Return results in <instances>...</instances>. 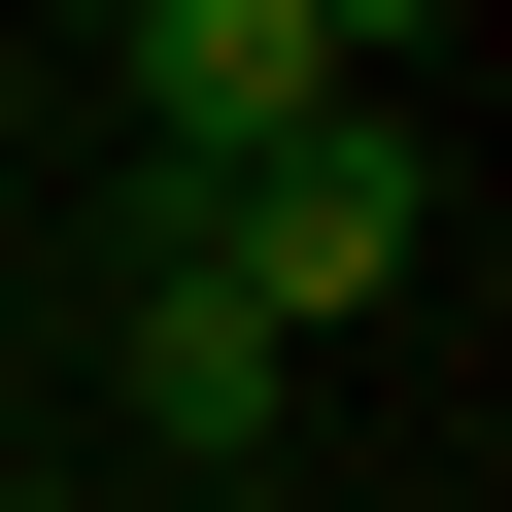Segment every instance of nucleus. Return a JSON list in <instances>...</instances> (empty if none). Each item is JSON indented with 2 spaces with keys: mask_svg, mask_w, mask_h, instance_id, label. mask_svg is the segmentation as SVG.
<instances>
[{
  "mask_svg": "<svg viewBox=\"0 0 512 512\" xmlns=\"http://www.w3.org/2000/svg\"><path fill=\"white\" fill-rule=\"evenodd\" d=\"M171 239H205V274H239V308H274V342H308V308H376V274H410V239H444V171H410V137H376V69H342L308 137H239V171H205Z\"/></svg>",
  "mask_w": 512,
  "mask_h": 512,
  "instance_id": "1",
  "label": "nucleus"
},
{
  "mask_svg": "<svg viewBox=\"0 0 512 512\" xmlns=\"http://www.w3.org/2000/svg\"><path fill=\"white\" fill-rule=\"evenodd\" d=\"M342 103V35H308V0H137V137H171V205L239 171V137H308Z\"/></svg>",
  "mask_w": 512,
  "mask_h": 512,
  "instance_id": "2",
  "label": "nucleus"
},
{
  "mask_svg": "<svg viewBox=\"0 0 512 512\" xmlns=\"http://www.w3.org/2000/svg\"><path fill=\"white\" fill-rule=\"evenodd\" d=\"M103 342H137V410H171V478H239V444H274V308H239L205 239H137V308H103Z\"/></svg>",
  "mask_w": 512,
  "mask_h": 512,
  "instance_id": "3",
  "label": "nucleus"
},
{
  "mask_svg": "<svg viewBox=\"0 0 512 512\" xmlns=\"http://www.w3.org/2000/svg\"><path fill=\"white\" fill-rule=\"evenodd\" d=\"M308 35H342V69H376V35H444V0H308Z\"/></svg>",
  "mask_w": 512,
  "mask_h": 512,
  "instance_id": "4",
  "label": "nucleus"
},
{
  "mask_svg": "<svg viewBox=\"0 0 512 512\" xmlns=\"http://www.w3.org/2000/svg\"><path fill=\"white\" fill-rule=\"evenodd\" d=\"M171 512H274V478H171Z\"/></svg>",
  "mask_w": 512,
  "mask_h": 512,
  "instance_id": "5",
  "label": "nucleus"
},
{
  "mask_svg": "<svg viewBox=\"0 0 512 512\" xmlns=\"http://www.w3.org/2000/svg\"><path fill=\"white\" fill-rule=\"evenodd\" d=\"M35 512H103V478H35Z\"/></svg>",
  "mask_w": 512,
  "mask_h": 512,
  "instance_id": "6",
  "label": "nucleus"
}]
</instances>
